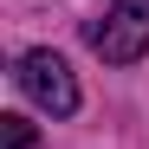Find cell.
Returning <instances> with one entry per match:
<instances>
[{
  "label": "cell",
  "instance_id": "cell-1",
  "mask_svg": "<svg viewBox=\"0 0 149 149\" xmlns=\"http://www.w3.org/2000/svg\"><path fill=\"white\" fill-rule=\"evenodd\" d=\"M84 39L104 65H136L149 52V0H110L104 19L84 26Z\"/></svg>",
  "mask_w": 149,
  "mask_h": 149
},
{
  "label": "cell",
  "instance_id": "cell-2",
  "mask_svg": "<svg viewBox=\"0 0 149 149\" xmlns=\"http://www.w3.org/2000/svg\"><path fill=\"white\" fill-rule=\"evenodd\" d=\"M13 78H19V91H26L39 110H52V117H71V110H78V78H71V65L58 52H45V45L19 58Z\"/></svg>",
  "mask_w": 149,
  "mask_h": 149
},
{
  "label": "cell",
  "instance_id": "cell-3",
  "mask_svg": "<svg viewBox=\"0 0 149 149\" xmlns=\"http://www.w3.org/2000/svg\"><path fill=\"white\" fill-rule=\"evenodd\" d=\"M0 149H39V130L19 110H7V117H0Z\"/></svg>",
  "mask_w": 149,
  "mask_h": 149
}]
</instances>
